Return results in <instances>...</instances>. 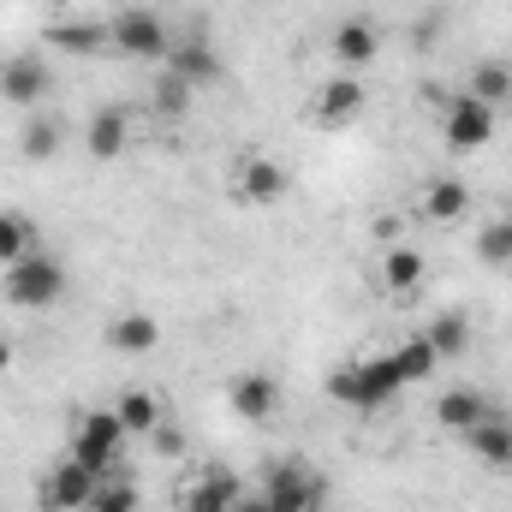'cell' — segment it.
<instances>
[{
  "mask_svg": "<svg viewBox=\"0 0 512 512\" xmlns=\"http://www.w3.org/2000/svg\"><path fill=\"white\" fill-rule=\"evenodd\" d=\"M489 411H495V405H489L477 387H447V393L435 399V423H441V429H453V435H471Z\"/></svg>",
  "mask_w": 512,
  "mask_h": 512,
  "instance_id": "18",
  "label": "cell"
},
{
  "mask_svg": "<svg viewBox=\"0 0 512 512\" xmlns=\"http://www.w3.org/2000/svg\"><path fill=\"white\" fill-rule=\"evenodd\" d=\"M161 66H167V72H179L191 90H203V84H215V78H221V54H215L203 36H185V42H173Z\"/></svg>",
  "mask_w": 512,
  "mask_h": 512,
  "instance_id": "16",
  "label": "cell"
},
{
  "mask_svg": "<svg viewBox=\"0 0 512 512\" xmlns=\"http://www.w3.org/2000/svg\"><path fill=\"white\" fill-rule=\"evenodd\" d=\"M387 358H393V370H399V382H405V387H423L429 376H435V364H441V358H435V346H429L423 334H411V340H405L399 352H387Z\"/></svg>",
  "mask_w": 512,
  "mask_h": 512,
  "instance_id": "27",
  "label": "cell"
},
{
  "mask_svg": "<svg viewBox=\"0 0 512 512\" xmlns=\"http://www.w3.org/2000/svg\"><path fill=\"white\" fill-rule=\"evenodd\" d=\"M286 185H292V173L274 161V155H239L233 161V197L245 203V209H268V203H280L286 197Z\"/></svg>",
  "mask_w": 512,
  "mask_h": 512,
  "instance_id": "7",
  "label": "cell"
},
{
  "mask_svg": "<svg viewBox=\"0 0 512 512\" xmlns=\"http://www.w3.org/2000/svg\"><path fill=\"white\" fill-rule=\"evenodd\" d=\"M364 108H370V90L358 84V72H334L316 90V120L322 126H352V120H364Z\"/></svg>",
  "mask_w": 512,
  "mask_h": 512,
  "instance_id": "12",
  "label": "cell"
},
{
  "mask_svg": "<svg viewBox=\"0 0 512 512\" xmlns=\"http://www.w3.org/2000/svg\"><path fill=\"white\" fill-rule=\"evenodd\" d=\"M66 286H72L66 262H54L48 251H30V256H18L12 268H0V292L18 310H54L66 298Z\"/></svg>",
  "mask_w": 512,
  "mask_h": 512,
  "instance_id": "2",
  "label": "cell"
},
{
  "mask_svg": "<svg viewBox=\"0 0 512 512\" xmlns=\"http://www.w3.org/2000/svg\"><path fill=\"white\" fill-rule=\"evenodd\" d=\"M465 447H471L477 465H489V471H512V417L489 411V417L465 435Z\"/></svg>",
  "mask_w": 512,
  "mask_h": 512,
  "instance_id": "17",
  "label": "cell"
},
{
  "mask_svg": "<svg viewBox=\"0 0 512 512\" xmlns=\"http://www.w3.org/2000/svg\"><path fill=\"white\" fill-rule=\"evenodd\" d=\"M328 54H334L340 72H364V66H376V54H382V30H376V18H364V12L340 18L334 36H328Z\"/></svg>",
  "mask_w": 512,
  "mask_h": 512,
  "instance_id": "10",
  "label": "cell"
},
{
  "mask_svg": "<svg viewBox=\"0 0 512 512\" xmlns=\"http://www.w3.org/2000/svg\"><path fill=\"white\" fill-rule=\"evenodd\" d=\"M96 489H102V477L66 453V459H60V465L42 477V489H36V495H42V512H84Z\"/></svg>",
  "mask_w": 512,
  "mask_h": 512,
  "instance_id": "9",
  "label": "cell"
},
{
  "mask_svg": "<svg viewBox=\"0 0 512 512\" xmlns=\"http://www.w3.org/2000/svg\"><path fill=\"white\" fill-rule=\"evenodd\" d=\"M423 280H429L423 251H411V245H387V251H382V286L393 292V298H411Z\"/></svg>",
  "mask_w": 512,
  "mask_h": 512,
  "instance_id": "20",
  "label": "cell"
},
{
  "mask_svg": "<svg viewBox=\"0 0 512 512\" xmlns=\"http://www.w3.org/2000/svg\"><path fill=\"white\" fill-rule=\"evenodd\" d=\"M465 90H471L477 102H489V108L501 114V108L512 102V60H495V54H489V60H477V66H471V84H465Z\"/></svg>",
  "mask_w": 512,
  "mask_h": 512,
  "instance_id": "24",
  "label": "cell"
},
{
  "mask_svg": "<svg viewBox=\"0 0 512 512\" xmlns=\"http://www.w3.org/2000/svg\"><path fill=\"white\" fill-rule=\"evenodd\" d=\"M256 489H262L280 512H322V501H328V477H322L316 465H304V459H280V465H268Z\"/></svg>",
  "mask_w": 512,
  "mask_h": 512,
  "instance_id": "3",
  "label": "cell"
},
{
  "mask_svg": "<svg viewBox=\"0 0 512 512\" xmlns=\"http://www.w3.org/2000/svg\"><path fill=\"white\" fill-rule=\"evenodd\" d=\"M114 417L126 423V435H155V429L167 423L161 393H149V387H126V393L114 399Z\"/></svg>",
  "mask_w": 512,
  "mask_h": 512,
  "instance_id": "22",
  "label": "cell"
},
{
  "mask_svg": "<svg viewBox=\"0 0 512 512\" xmlns=\"http://www.w3.org/2000/svg\"><path fill=\"white\" fill-rule=\"evenodd\" d=\"M6 370H12V340L0 334V376H6Z\"/></svg>",
  "mask_w": 512,
  "mask_h": 512,
  "instance_id": "33",
  "label": "cell"
},
{
  "mask_svg": "<svg viewBox=\"0 0 512 512\" xmlns=\"http://www.w3.org/2000/svg\"><path fill=\"white\" fill-rule=\"evenodd\" d=\"M495 126H501V114L489 102H477L471 90H453L441 102V137H447V149H489Z\"/></svg>",
  "mask_w": 512,
  "mask_h": 512,
  "instance_id": "6",
  "label": "cell"
},
{
  "mask_svg": "<svg viewBox=\"0 0 512 512\" xmlns=\"http://www.w3.org/2000/svg\"><path fill=\"white\" fill-rule=\"evenodd\" d=\"M465 209H471V185H465V179H447V173H441V179L423 185V221L447 227V221H459Z\"/></svg>",
  "mask_w": 512,
  "mask_h": 512,
  "instance_id": "21",
  "label": "cell"
},
{
  "mask_svg": "<svg viewBox=\"0 0 512 512\" xmlns=\"http://www.w3.org/2000/svg\"><path fill=\"white\" fill-rule=\"evenodd\" d=\"M245 495V483H239V471H227V465H209L191 489H185V512H233V501Z\"/></svg>",
  "mask_w": 512,
  "mask_h": 512,
  "instance_id": "15",
  "label": "cell"
},
{
  "mask_svg": "<svg viewBox=\"0 0 512 512\" xmlns=\"http://www.w3.org/2000/svg\"><path fill=\"white\" fill-rule=\"evenodd\" d=\"M477 256H483L489 268H512V215L483 221V233H477Z\"/></svg>",
  "mask_w": 512,
  "mask_h": 512,
  "instance_id": "29",
  "label": "cell"
},
{
  "mask_svg": "<svg viewBox=\"0 0 512 512\" xmlns=\"http://www.w3.org/2000/svg\"><path fill=\"white\" fill-rule=\"evenodd\" d=\"M405 393L399 382V370H393V358H358V364H340L334 376H328V399L334 405H346V411H387L393 399Z\"/></svg>",
  "mask_w": 512,
  "mask_h": 512,
  "instance_id": "1",
  "label": "cell"
},
{
  "mask_svg": "<svg viewBox=\"0 0 512 512\" xmlns=\"http://www.w3.org/2000/svg\"><path fill=\"white\" fill-rule=\"evenodd\" d=\"M42 42L48 48H60V54H78V60H90V54H108L114 42H108V18H60V24H48L42 30Z\"/></svg>",
  "mask_w": 512,
  "mask_h": 512,
  "instance_id": "14",
  "label": "cell"
},
{
  "mask_svg": "<svg viewBox=\"0 0 512 512\" xmlns=\"http://www.w3.org/2000/svg\"><path fill=\"white\" fill-rule=\"evenodd\" d=\"M84 512H137V489H131L126 477H102V489L90 495Z\"/></svg>",
  "mask_w": 512,
  "mask_h": 512,
  "instance_id": "30",
  "label": "cell"
},
{
  "mask_svg": "<svg viewBox=\"0 0 512 512\" xmlns=\"http://www.w3.org/2000/svg\"><path fill=\"white\" fill-rule=\"evenodd\" d=\"M48 90H54V72H48L42 54H12V60H0V102H12L18 114L42 108Z\"/></svg>",
  "mask_w": 512,
  "mask_h": 512,
  "instance_id": "8",
  "label": "cell"
},
{
  "mask_svg": "<svg viewBox=\"0 0 512 512\" xmlns=\"http://www.w3.org/2000/svg\"><path fill=\"white\" fill-rule=\"evenodd\" d=\"M108 42L126 54V60H167L173 36H167V18L149 12V6H126L108 18Z\"/></svg>",
  "mask_w": 512,
  "mask_h": 512,
  "instance_id": "5",
  "label": "cell"
},
{
  "mask_svg": "<svg viewBox=\"0 0 512 512\" xmlns=\"http://www.w3.org/2000/svg\"><path fill=\"white\" fill-rule=\"evenodd\" d=\"M36 251V227L18 215V209H0V268H12L18 256Z\"/></svg>",
  "mask_w": 512,
  "mask_h": 512,
  "instance_id": "28",
  "label": "cell"
},
{
  "mask_svg": "<svg viewBox=\"0 0 512 512\" xmlns=\"http://www.w3.org/2000/svg\"><path fill=\"white\" fill-rule=\"evenodd\" d=\"M108 346L126 352V358H143V352L161 346V322H155L149 310H120V316L108 322Z\"/></svg>",
  "mask_w": 512,
  "mask_h": 512,
  "instance_id": "19",
  "label": "cell"
},
{
  "mask_svg": "<svg viewBox=\"0 0 512 512\" xmlns=\"http://www.w3.org/2000/svg\"><path fill=\"white\" fill-rule=\"evenodd\" d=\"M149 441H155V447H161V453H167V459H173V453H185V435H179V429H173V423H161V429H155V435H149Z\"/></svg>",
  "mask_w": 512,
  "mask_h": 512,
  "instance_id": "31",
  "label": "cell"
},
{
  "mask_svg": "<svg viewBox=\"0 0 512 512\" xmlns=\"http://www.w3.org/2000/svg\"><path fill=\"white\" fill-rule=\"evenodd\" d=\"M120 453H126V423L114 417V405H108V411H84L78 429H72V459L90 465L96 477H114Z\"/></svg>",
  "mask_w": 512,
  "mask_h": 512,
  "instance_id": "4",
  "label": "cell"
},
{
  "mask_svg": "<svg viewBox=\"0 0 512 512\" xmlns=\"http://www.w3.org/2000/svg\"><path fill=\"white\" fill-rule=\"evenodd\" d=\"M233 512H280V507H274V501H268L262 489H245V495L233 501Z\"/></svg>",
  "mask_w": 512,
  "mask_h": 512,
  "instance_id": "32",
  "label": "cell"
},
{
  "mask_svg": "<svg viewBox=\"0 0 512 512\" xmlns=\"http://www.w3.org/2000/svg\"><path fill=\"white\" fill-rule=\"evenodd\" d=\"M423 340L435 346V358H465V352H471V316H465V310H441V316L423 328Z\"/></svg>",
  "mask_w": 512,
  "mask_h": 512,
  "instance_id": "25",
  "label": "cell"
},
{
  "mask_svg": "<svg viewBox=\"0 0 512 512\" xmlns=\"http://www.w3.org/2000/svg\"><path fill=\"white\" fill-rule=\"evenodd\" d=\"M227 405H233V417H245V423H268V417L280 411V382H274L268 370H239V376L227 382Z\"/></svg>",
  "mask_w": 512,
  "mask_h": 512,
  "instance_id": "11",
  "label": "cell"
},
{
  "mask_svg": "<svg viewBox=\"0 0 512 512\" xmlns=\"http://www.w3.org/2000/svg\"><path fill=\"white\" fill-rule=\"evenodd\" d=\"M131 143V114L120 102H102V108H90V126H84V149H90V161H120Z\"/></svg>",
  "mask_w": 512,
  "mask_h": 512,
  "instance_id": "13",
  "label": "cell"
},
{
  "mask_svg": "<svg viewBox=\"0 0 512 512\" xmlns=\"http://www.w3.org/2000/svg\"><path fill=\"white\" fill-rule=\"evenodd\" d=\"M149 108H155V120H167V126H179L185 120V108H191V84L179 78V72H155V90H149Z\"/></svg>",
  "mask_w": 512,
  "mask_h": 512,
  "instance_id": "26",
  "label": "cell"
},
{
  "mask_svg": "<svg viewBox=\"0 0 512 512\" xmlns=\"http://www.w3.org/2000/svg\"><path fill=\"white\" fill-rule=\"evenodd\" d=\"M60 143H66V126L54 120V114H24V131H18V155L24 161H54L60 155Z\"/></svg>",
  "mask_w": 512,
  "mask_h": 512,
  "instance_id": "23",
  "label": "cell"
}]
</instances>
